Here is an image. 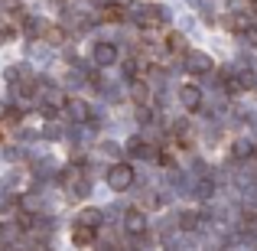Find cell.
Instances as JSON below:
<instances>
[{"label": "cell", "mask_w": 257, "mask_h": 251, "mask_svg": "<svg viewBox=\"0 0 257 251\" xmlns=\"http://www.w3.org/2000/svg\"><path fill=\"white\" fill-rule=\"evenodd\" d=\"M107 186L114 189V193H124V189H131L134 186V166L131 163H114L111 170H107Z\"/></svg>", "instance_id": "obj_1"}, {"label": "cell", "mask_w": 257, "mask_h": 251, "mask_svg": "<svg viewBox=\"0 0 257 251\" xmlns=\"http://www.w3.org/2000/svg\"><path fill=\"white\" fill-rule=\"evenodd\" d=\"M94 238H98V228L82 225V222H75V225H72V245H75V248H91Z\"/></svg>", "instance_id": "obj_2"}, {"label": "cell", "mask_w": 257, "mask_h": 251, "mask_svg": "<svg viewBox=\"0 0 257 251\" xmlns=\"http://www.w3.org/2000/svg\"><path fill=\"white\" fill-rule=\"evenodd\" d=\"M228 30L238 33V36H244V33H254V13H231L228 17Z\"/></svg>", "instance_id": "obj_3"}, {"label": "cell", "mask_w": 257, "mask_h": 251, "mask_svg": "<svg viewBox=\"0 0 257 251\" xmlns=\"http://www.w3.org/2000/svg\"><path fill=\"white\" fill-rule=\"evenodd\" d=\"M179 101L186 111H195V108H202V88L199 85H182L179 88Z\"/></svg>", "instance_id": "obj_4"}, {"label": "cell", "mask_w": 257, "mask_h": 251, "mask_svg": "<svg viewBox=\"0 0 257 251\" xmlns=\"http://www.w3.org/2000/svg\"><path fill=\"white\" fill-rule=\"evenodd\" d=\"M124 232H131V235H144L147 232V215L140 212V209L124 212Z\"/></svg>", "instance_id": "obj_5"}, {"label": "cell", "mask_w": 257, "mask_h": 251, "mask_svg": "<svg viewBox=\"0 0 257 251\" xmlns=\"http://www.w3.org/2000/svg\"><path fill=\"white\" fill-rule=\"evenodd\" d=\"M94 59H98V65L117 62V46H111V43H94Z\"/></svg>", "instance_id": "obj_6"}, {"label": "cell", "mask_w": 257, "mask_h": 251, "mask_svg": "<svg viewBox=\"0 0 257 251\" xmlns=\"http://www.w3.org/2000/svg\"><path fill=\"white\" fill-rule=\"evenodd\" d=\"M186 65L195 72V75H199V72H202V75H205V72H212V59H208L205 52H202V56H199V52H189V62Z\"/></svg>", "instance_id": "obj_7"}, {"label": "cell", "mask_w": 257, "mask_h": 251, "mask_svg": "<svg viewBox=\"0 0 257 251\" xmlns=\"http://www.w3.org/2000/svg\"><path fill=\"white\" fill-rule=\"evenodd\" d=\"M166 49L170 52H189V43L182 33H166Z\"/></svg>", "instance_id": "obj_8"}, {"label": "cell", "mask_w": 257, "mask_h": 251, "mask_svg": "<svg viewBox=\"0 0 257 251\" xmlns=\"http://www.w3.org/2000/svg\"><path fill=\"white\" fill-rule=\"evenodd\" d=\"M140 23H144V26H153V30H157V26H163V13H160L157 7H150V10H144Z\"/></svg>", "instance_id": "obj_9"}, {"label": "cell", "mask_w": 257, "mask_h": 251, "mask_svg": "<svg viewBox=\"0 0 257 251\" xmlns=\"http://www.w3.org/2000/svg\"><path fill=\"white\" fill-rule=\"evenodd\" d=\"M101 20H104V23H120V20H124V7H104V10H101Z\"/></svg>", "instance_id": "obj_10"}, {"label": "cell", "mask_w": 257, "mask_h": 251, "mask_svg": "<svg viewBox=\"0 0 257 251\" xmlns=\"http://www.w3.org/2000/svg\"><path fill=\"white\" fill-rule=\"evenodd\" d=\"M65 108H69V114H72L75 121H85V118H88V114H85V111H88V108H85V101H78V98H72Z\"/></svg>", "instance_id": "obj_11"}, {"label": "cell", "mask_w": 257, "mask_h": 251, "mask_svg": "<svg viewBox=\"0 0 257 251\" xmlns=\"http://www.w3.org/2000/svg\"><path fill=\"white\" fill-rule=\"evenodd\" d=\"M43 36L49 39L52 46H62V43H65V30H62V26H49V30H46Z\"/></svg>", "instance_id": "obj_12"}, {"label": "cell", "mask_w": 257, "mask_h": 251, "mask_svg": "<svg viewBox=\"0 0 257 251\" xmlns=\"http://www.w3.org/2000/svg\"><path fill=\"white\" fill-rule=\"evenodd\" d=\"M78 222H82V225H91V228H98V225H101V212H98V209H85V212H82V219H78Z\"/></svg>", "instance_id": "obj_13"}, {"label": "cell", "mask_w": 257, "mask_h": 251, "mask_svg": "<svg viewBox=\"0 0 257 251\" xmlns=\"http://www.w3.org/2000/svg\"><path fill=\"white\" fill-rule=\"evenodd\" d=\"M157 160H160V166H176V153L170 150V147H163V150L157 153Z\"/></svg>", "instance_id": "obj_14"}, {"label": "cell", "mask_w": 257, "mask_h": 251, "mask_svg": "<svg viewBox=\"0 0 257 251\" xmlns=\"http://www.w3.org/2000/svg\"><path fill=\"white\" fill-rule=\"evenodd\" d=\"M179 225L186 228V232H192L195 225H199V219H195V212H182V219H179Z\"/></svg>", "instance_id": "obj_15"}, {"label": "cell", "mask_w": 257, "mask_h": 251, "mask_svg": "<svg viewBox=\"0 0 257 251\" xmlns=\"http://www.w3.org/2000/svg\"><path fill=\"white\" fill-rule=\"evenodd\" d=\"M131 150H134V153H137V157H150V153H153V150H150V147H147V144H144V140H131Z\"/></svg>", "instance_id": "obj_16"}, {"label": "cell", "mask_w": 257, "mask_h": 251, "mask_svg": "<svg viewBox=\"0 0 257 251\" xmlns=\"http://www.w3.org/2000/svg\"><path fill=\"white\" fill-rule=\"evenodd\" d=\"M234 153H238V157H244V153H251V147H247L244 140H238V144H234Z\"/></svg>", "instance_id": "obj_17"}, {"label": "cell", "mask_w": 257, "mask_h": 251, "mask_svg": "<svg viewBox=\"0 0 257 251\" xmlns=\"http://www.w3.org/2000/svg\"><path fill=\"white\" fill-rule=\"evenodd\" d=\"M43 118L52 121V118H56V108H52V105H43Z\"/></svg>", "instance_id": "obj_18"}, {"label": "cell", "mask_w": 257, "mask_h": 251, "mask_svg": "<svg viewBox=\"0 0 257 251\" xmlns=\"http://www.w3.org/2000/svg\"><path fill=\"white\" fill-rule=\"evenodd\" d=\"M251 13H254V17H257V0H251Z\"/></svg>", "instance_id": "obj_19"}]
</instances>
